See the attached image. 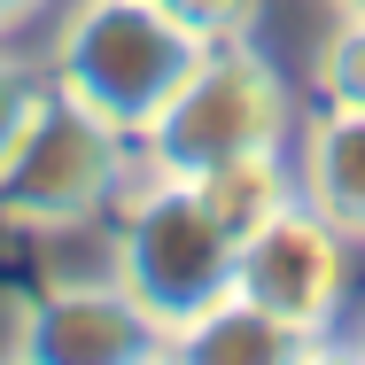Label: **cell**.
<instances>
[{"label":"cell","mask_w":365,"mask_h":365,"mask_svg":"<svg viewBox=\"0 0 365 365\" xmlns=\"http://www.w3.org/2000/svg\"><path fill=\"white\" fill-rule=\"evenodd\" d=\"M171 358L187 365H311L334 358L319 334H303L295 319H280L272 303H257L249 288H225L218 303H202L195 319L171 327Z\"/></svg>","instance_id":"52a82bcc"},{"label":"cell","mask_w":365,"mask_h":365,"mask_svg":"<svg viewBox=\"0 0 365 365\" xmlns=\"http://www.w3.org/2000/svg\"><path fill=\"white\" fill-rule=\"evenodd\" d=\"M39 8H47V0H0V39H16V31H24Z\"/></svg>","instance_id":"4fadbf2b"},{"label":"cell","mask_w":365,"mask_h":365,"mask_svg":"<svg viewBox=\"0 0 365 365\" xmlns=\"http://www.w3.org/2000/svg\"><path fill=\"white\" fill-rule=\"evenodd\" d=\"M133 171H140V140L47 86L39 117L24 125L16 155L0 163V225L39 233V241L101 233V218L117 210Z\"/></svg>","instance_id":"277c9868"},{"label":"cell","mask_w":365,"mask_h":365,"mask_svg":"<svg viewBox=\"0 0 365 365\" xmlns=\"http://www.w3.org/2000/svg\"><path fill=\"white\" fill-rule=\"evenodd\" d=\"M311 101L365 109V8H327V31L311 47Z\"/></svg>","instance_id":"30bf717a"},{"label":"cell","mask_w":365,"mask_h":365,"mask_svg":"<svg viewBox=\"0 0 365 365\" xmlns=\"http://www.w3.org/2000/svg\"><path fill=\"white\" fill-rule=\"evenodd\" d=\"M295 125H303V93L288 86V71L257 39H233V47H202V63L179 78V93L148 117L140 163L195 179L233 155L295 148Z\"/></svg>","instance_id":"7a4b0ae2"},{"label":"cell","mask_w":365,"mask_h":365,"mask_svg":"<svg viewBox=\"0 0 365 365\" xmlns=\"http://www.w3.org/2000/svg\"><path fill=\"white\" fill-rule=\"evenodd\" d=\"M101 241H109V272L163 319V334L179 319H195L202 303H218L233 288V257H241V241L195 195V179H171L148 163L125 179L117 210L101 218Z\"/></svg>","instance_id":"3957f363"},{"label":"cell","mask_w":365,"mask_h":365,"mask_svg":"<svg viewBox=\"0 0 365 365\" xmlns=\"http://www.w3.org/2000/svg\"><path fill=\"white\" fill-rule=\"evenodd\" d=\"M0 342H8V358H24V365H148V358H171L163 319L109 264H93V272H63L55 264L8 311Z\"/></svg>","instance_id":"8992f818"},{"label":"cell","mask_w":365,"mask_h":365,"mask_svg":"<svg viewBox=\"0 0 365 365\" xmlns=\"http://www.w3.org/2000/svg\"><path fill=\"white\" fill-rule=\"evenodd\" d=\"M233 288H249L257 303H272L280 319H295L303 334H319L334 358H342V334H350V311L365 295V249L295 195L288 210H272L264 225L241 233V257H233Z\"/></svg>","instance_id":"5b68a950"},{"label":"cell","mask_w":365,"mask_h":365,"mask_svg":"<svg viewBox=\"0 0 365 365\" xmlns=\"http://www.w3.org/2000/svg\"><path fill=\"white\" fill-rule=\"evenodd\" d=\"M327 8H365V0H327Z\"/></svg>","instance_id":"9a60e30c"},{"label":"cell","mask_w":365,"mask_h":365,"mask_svg":"<svg viewBox=\"0 0 365 365\" xmlns=\"http://www.w3.org/2000/svg\"><path fill=\"white\" fill-rule=\"evenodd\" d=\"M179 16V31L195 47H233V39H257L264 31V8L272 0H163Z\"/></svg>","instance_id":"7c38bea8"},{"label":"cell","mask_w":365,"mask_h":365,"mask_svg":"<svg viewBox=\"0 0 365 365\" xmlns=\"http://www.w3.org/2000/svg\"><path fill=\"white\" fill-rule=\"evenodd\" d=\"M39 101H47V63H39L31 47L0 39V163L16 155V140H24V125L39 117Z\"/></svg>","instance_id":"8fae6325"},{"label":"cell","mask_w":365,"mask_h":365,"mask_svg":"<svg viewBox=\"0 0 365 365\" xmlns=\"http://www.w3.org/2000/svg\"><path fill=\"white\" fill-rule=\"evenodd\" d=\"M47 63V86L93 109L101 125L140 140L148 117L179 93V78L202 63V47L179 31L163 0H71L55 31L31 47Z\"/></svg>","instance_id":"6da1fadb"},{"label":"cell","mask_w":365,"mask_h":365,"mask_svg":"<svg viewBox=\"0 0 365 365\" xmlns=\"http://www.w3.org/2000/svg\"><path fill=\"white\" fill-rule=\"evenodd\" d=\"M288 155H295L303 202L327 210V218L365 249V109H327V101H311Z\"/></svg>","instance_id":"ba28073f"},{"label":"cell","mask_w":365,"mask_h":365,"mask_svg":"<svg viewBox=\"0 0 365 365\" xmlns=\"http://www.w3.org/2000/svg\"><path fill=\"white\" fill-rule=\"evenodd\" d=\"M195 195L218 210V225L241 241L249 225H264L272 210H288L295 195V155L288 148H264V155H233V163H210V171H195Z\"/></svg>","instance_id":"9c48e42d"},{"label":"cell","mask_w":365,"mask_h":365,"mask_svg":"<svg viewBox=\"0 0 365 365\" xmlns=\"http://www.w3.org/2000/svg\"><path fill=\"white\" fill-rule=\"evenodd\" d=\"M342 350H350V358H365V295H358V311H350V334H342Z\"/></svg>","instance_id":"5bb4252c"}]
</instances>
